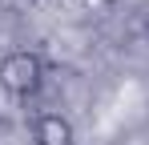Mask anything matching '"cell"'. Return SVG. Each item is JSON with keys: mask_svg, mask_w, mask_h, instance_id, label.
Masks as SVG:
<instances>
[{"mask_svg": "<svg viewBox=\"0 0 149 145\" xmlns=\"http://www.w3.org/2000/svg\"><path fill=\"white\" fill-rule=\"evenodd\" d=\"M85 4H89V8H109L113 0H85Z\"/></svg>", "mask_w": 149, "mask_h": 145, "instance_id": "3957f363", "label": "cell"}, {"mask_svg": "<svg viewBox=\"0 0 149 145\" xmlns=\"http://www.w3.org/2000/svg\"><path fill=\"white\" fill-rule=\"evenodd\" d=\"M45 85V56L32 52V48H16L0 61V89L16 101H28V97L40 93Z\"/></svg>", "mask_w": 149, "mask_h": 145, "instance_id": "6da1fadb", "label": "cell"}, {"mask_svg": "<svg viewBox=\"0 0 149 145\" xmlns=\"http://www.w3.org/2000/svg\"><path fill=\"white\" fill-rule=\"evenodd\" d=\"M0 145H8V125H4V117H0Z\"/></svg>", "mask_w": 149, "mask_h": 145, "instance_id": "277c9868", "label": "cell"}, {"mask_svg": "<svg viewBox=\"0 0 149 145\" xmlns=\"http://www.w3.org/2000/svg\"><path fill=\"white\" fill-rule=\"evenodd\" d=\"M32 145H77L73 121L61 113H40L32 121Z\"/></svg>", "mask_w": 149, "mask_h": 145, "instance_id": "7a4b0ae2", "label": "cell"}, {"mask_svg": "<svg viewBox=\"0 0 149 145\" xmlns=\"http://www.w3.org/2000/svg\"><path fill=\"white\" fill-rule=\"evenodd\" d=\"M145 28H149V20H145Z\"/></svg>", "mask_w": 149, "mask_h": 145, "instance_id": "5b68a950", "label": "cell"}]
</instances>
